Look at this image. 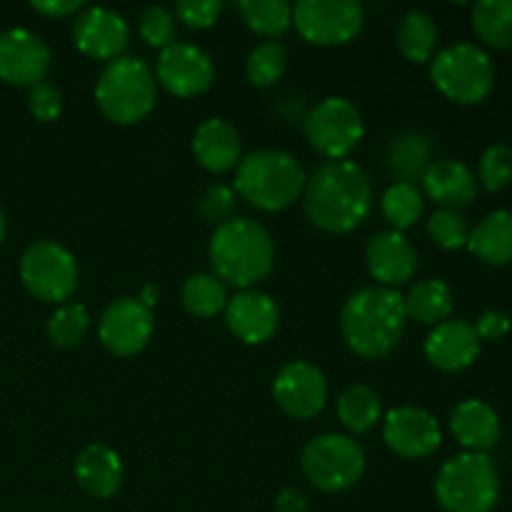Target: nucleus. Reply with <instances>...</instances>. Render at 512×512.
I'll list each match as a JSON object with an SVG mask.
<instances>
[{
    "label": "nucleus",
    "instance_id": "nucleus-1",
    "mask_svg": "<svg viewBox=\"0 0 512 512\" xmlns=\"http://www.w3.org/2000/svg\"><path fill=\"white\" fill-rule=\"evenodd\" d=\"M303 205L323 233H353L373 210V183L353 160H325L305 180Z\"/></svg>",
    "mask_w": 512,
    "mask_h": 512
},
{
    "label": "nucleus",
    "instance_id": "nucleus-2",
    "mask_svg": "<svg viewBox=\"0 0 512 512\" xmlns=\"http://www.w3.org/2000/svg\"><path fill=\"white\" fill-rule=\"evenodd\" d=\"M408 325L403 295L383 285L360 288L340 310L345 345L365 360H380L398 348Z\"/></svg>",
    "mask_w": 512,
    "mask_h": 512
},
{
    "label": "nucleus",
    "instance_id": "nucleus-3",
    "mask_svg": "<svg viewBox=\"0 0 512 512\" xmlns=\"http://www.w3.org/2000/svg\"><path fill=\"white\" fill-rule=\"evenodd\" d=\"M208 258L215 278L233 288L253 290L273 273V235L258 220L233 218L213 230Z\"/></svg>",
    "mask_w": 512,
    "mask_h": 512
},
{
    "label": "nucleus",
    "instance_id": "nucleus-4",
    "mask_svg": "<svg viewBox=\"0 0 512 512\" xmlns=\"http://www.w3.org/2000/svg\"><path fill=\"white\" fill-rule=\"evenodd\" d=\"M303 165L285 150H253L235 168V195L263 213H280L303 198Z\"/></svg>",
    "mask_w": 512,
    "mask_h": 512
},
{
    "label": "nucleus",
    "instance_id": "nucleus-5",
    "mask_svg": "<svg viewBox=\"0 0 512 512\" xmlns=\"http://www.w3.org/2000/svg\"><path fill=\"white\" fill-rule=\"evenodd\" d=\"M95 103L115 125H135L145 120L158 103L153 68L135 55H123L108 63L95 83Z\"/></svg>",
    "mask_w": 512,
    "mask_h": 512
},
{
    "label": "nucleus",
    "instance_id": "nucleus-6",
    "mask_svg": "<svg viewBox=\"0 0 512 512\" xmlns=\"http://www.w3.org/2000/svg\"><path fill=\"white\" fill-rule=\"evenodd\" d=\"M435 500L445 512H493L500 503V475L485 453L450 458L435 478Z\"/></svg>",
    "mask_w": 512,
    "mask_h": 512
},
{
    "label": "nucleus",
    "instance_id": "nucleus-7",
    "mask_svg": "<svg viewBox=\"0 0 512 512\" xmlns=\"http://www.w3.org/2000/svg\"><path fill=\"white\" fill-rule=\"evenodd\" d=\"M433 85L458 105H478L495 88V65L480 45L455 43L430 60Z\"/></svg>",
    "mask_w": 512,
    "mask_h": 512
},
{
    "label": "nucleus",
    "instance_id": "nucleus-8",
    "mask_svg": "<svg viewBox=\"0 0 512 512\" xmlns=\"http://www.w3.org/2000/svg\"><path fill=\"white\" fill-rule=\"evenodd\" d=\"M300 468L308 483L320 493H345L363 478L365 450L350 435L325 433L305 445Z\"/></svg>",
    "mask_w": 512,
    "mask_h": 512
},
{
    "label": "nucleus",
    "instance_id": "nucleus-9",
    "mask_svg": "<svg viewBox=\"0 0 512 512\" xmlns=\"http://www.w3.org/2000/svg\"><path fill=\"white\" fill-rule=\"evenodd\" d=\"M20 280L35 300L63 305L78 290V260L55 240H35L20 255Z\"/></svg>",
    "mask_w": 512,
    "mask_h": 512
},
{
    "label": "nucleus",
    "instance_id": "nucleus-10",
    "mask_svg": "<svg viewBox=\"0 0 512 512\" xmlns=\"http://www.w3.org/2000/svg\"><path fill=\"white\" fill-rule=\"evenodd\" d=\"M365 120L348 98H325L305 118V138L310 148L328 160H345L360 145Z\"/></svg>",
    "mask_w": 512,
    "mask_h": 512
},
{
    "label": "nucleus",
    "instance_id": "nucleus-11",
    "mask_svg": "<svg viewBox=\"0 0 512 512\" xmlns=\"http://www.w3.org/2000/svg\"><path fill=\"white\" fill-rule=\"evenodd\" d=\"M293 25L310 45L335 48L358 38L365 8L355 0H300L293 8Z\"/></svg>",
    "mask_w": 512,
    "mask_h": 512
},
{
    "label": "nucleus",
    "instance_id": "nucleus-12",
    "mask_svg": "<svg viewBox=\"0 0 512 512\" xmlns=\"http://www.w3.org/2000/svg\"><path fill=\"white\" fill-rule=\"evenodd\" d=\"M155 83L175 98H198L213 85L215 68L210 55L193 43H180L160 50L155 60Z\"/></svg>",
    "mask_w": 512,
    "mask_h": 512
},
{
    "label": "nucleus",
    "instance_id": "nucleus-13",
    "mask_svg": "<svg viewBox=\"0 0 512 512\" xmlns=\"http://www.w3.org/2000/svg\"><path fill=\"white\" fill-rule=\"evenodd\" d=\"M155 330L153 310L138 298H118L103 310L98 323V338L115 358H130L145 350Z\"/></svg>",
    "mask_w": 512,
    "mask_h": 512
},
{
    "label": "nucleus",
    "instance_id": "nucleus-14",
    "mask_svg": "<svg viewBox=\"0 0 512 512\" xmlns=\"http://www.w3.org/2000/svg\"><path fill=\"white\" fill-rule=\"evenodd\" d=\"M273 398L288 418L310 420L328 403V380L313 363L293 360L275 373Z\"/></svg>",
    "mask_w": 512,
    "mask_h": 512
},
{
    "label": "nucleus",
    "instance_id": "nucleus-15",
    "mask_svg": "<svg viewBox=\"0 0 512 512\" xmlns=\"http://www.w3.org/2000/svg\"><path fill=\"white\" fill-rule=\"evenodd\" d=\"M53 65L48 43L33 30L10 28L0 33V80L15 88L43 83Z\"/></svg>",
    "mask_w": 512,
    "mask_h": 512
},
{
    "label": "nucleus",
    "instance_id": "nucleus-16",
    "mask_svg": "<svg viewBox=\"0 0 512 512\" xmlns=\"http://www.w3.org/2000/svg\"><path fill=\"white\" fill-rule=\"evenodd\" d=\"M385 445L405 460H425L435 455L443 443V430L433 413L415 405H403L385 415L383 420Z\"/></svg>",
    "mask_w": 512,
    "mask_h": 512
},
{
    "label": "nucleus",
    "instance_id": "nucleus-17",
    "mask_svg": "<svg viewBox=\"0 0 512 512\" xmlns=\"http://www.w3.org/2000/svg\"><path fill=\"white\" fill-rule=\"evenodd\" d=\"M73 43L83 55L93 60L123 58L130 43V25L120 13L110 8H88L75 18Z\"/></svg>",
    "mask_w": 512,
    "mask_h": 512
},
{
    "label": "nucleus",
    "instance_id": "nucleus-18",
    "mask_svg": "<svg viewBox=\"0 0 512 512\" xmlns=\"http://www.w3.org/2000/svg\"><path fill=\"white\" fill-rule=\"evenodd\" d=\"M365 265L375 283L395 290L398 285L413 280L418 270V250L403 233L383 230V233H375L365 245Z\"/></svg>",
    "mask_w": 512,
    "mask_h": 512
},
{
    "label": "nucleus",
    "instance_id": "nucleus-19",
    "mask_svg": "<svg viewBox=\"0 0 512 512\" xmlns=\"http://www.w3.org/2000/svg\"><path fill=\"white\" fill-rule=\"evenodd\" d=\"M225 325L245 345H260L278 330L280 308L268 293L240 290L225 305Z\"/></svg>",
    "mask_w": 512,
    "mask_h": 512
},
{
    "label": "nucleus",
    "instance_id": "nucleus-20",
    "mask_svg": "<svg viewBox=\"0 0 512 512\" xmlns=\"http://www.w3.org/2000/svg\"><path fill=\"white\" fill-rule=\"evenodd\" d=\"M483 340L468 320H445L430 330L425 340V358L443 373H460L478 360Z\"/></svg>",
    "mask_w": 512,
    "mask_h": 512
},
{
    "label": "nucleus",
    "instance_id": "nucleus-21",
    "mask_svg": "<svg viewBox=\"0 0 512 512\" xmlns=\"http://www.w3.org/2000/svg\"><path fill=\"white\" fill-rule=\"evenodd\" d=\"M423 190L440 210L460 213L478 198V178L463 160H433L423 175Z\"/></svg>",
    "mask_w": 512,
    "mask_h": 512
},
{
    "label": "nucleus",
    "instance_id": "nucleus-22",
    "mask_svg": "<svg viewBox=\"0 0 512 512\" xmlns=\"http://www.w3.org/2000/svg\"><path fill=\"white\" fill-rule=\"evenodd\" d=\"M450 433L463 445L465 453L488 455V450L500 443L503 425H500V415L495 413L493 405L470 398L455 405V410L450 413Z\"/></svg>",
    "mask_w": 512,
    "mask_h": 512
},
{
    "label": "nucleus",
    "instance_id": "nucleus-23",
    "mask_svg": "<svg viewBox=\"0 0 512 512\" xmlns=\"http://www.w3.org/2000/svg\"><path fill=\"white\" fill-rule=\"evenodd\" d=\"M193 155L210 173H228L243 160V140L228 120L208 118L195 128Z\"/></svg>",
    "mask_w": 512,
    "mask_h": 512
},
{
    "label": "nucleus",
    "instance_id": "nucleus-24",
    "mask_svg": "<svg viewBox=\"0 0 512 512\" xmlns=\"http://www.w3.org/2000/svg\"><path fill=\"white\" fill-rule=\"evenodd\" d=\"M125 470L120 455L103 443L88 445L75 458V480L95 500H108L123 488Z\"/></svg>",
    "mask_w": 512,
    "mask_h": 512
},
{
    "label": "nucleus",
    "instance_id": "nucleus-25",
    "mask_svg": "<svg viewBox=\"0 0 512 512\" xmlns=\"http://www.w3.org/2000/svg\"><path fill=\"white\" fill-rule=\"evenodd\" d=\"M385 165L395 183L415 185V180H423L433 165V143L420 130H400L388 140Z\"/></svg>",
    "mask_w": 512,
    "mask_h": 512
},
{
    "label": "nucleus",
    "instance_id": "nucleus-26",
    "mask_svg": "<svg viewBox=\"0 0 512 512\" xmlns=\"http://www.w3.org/2000/svg\"><path fill=\"white\" fill-rule=\"evenodd\" d=\"M470 253L485 265L503 268L512 263V210H493L485 215L468 238Z\"/></svg>",
    "mask_w": 512,
    "mask_h": 512
},
{
    "label": "nucleus",
    "instance_id": "nucleus-27",
    "mask_svg": "<svg viewBox=\"0 0 512 512\" xmlns=\"http://www.w3.org/2000/svg\"><path fill=\"white\" fill-rule=\"evenodd\" d=\"M405 303V315L408 320H415L420 325H440L445 320H450L455 308L453 290L445 280L430 278L423 283H415L408 290V295H403Z\"/></svg>",
    "mask_w": 512,
    "mask_h": 512
},
{
    "label": "nucleus",
    "instance_id": "nucleus-28",
    "mask_svg": "<svg viewBox=\"0 0 512 512\" xmlns=\"http://www.w3.org/2000/svg\"><path fill=\"white\" fill-rule=\"evenodd\" d=\"M438 25L423 10H410L398 25L395 33V45H398L400 55L415 65L430 63L438 50Z\"/></svg>",
    "mask_w": 512,
    "mask_h": 512
},
{
    "label": "nucleus",
    "instance_id": "nucleus-29",
    "mask_svg": "<svg viewBox=\"0 0 512 512\" xmlns=\"http://www.w3.org/2000/svg\"><path fill=\"white\" fill-rule=\"evenodd\" d=\"M473 30L485 48H512V0H480L473 8Z\"/></svg>",
    "mask_w": 512,
    "mask_h": 512
},
{
    "label": "nucleus",
    "instance_id": "nucleus-30",
    "mask_svg": "<svg viewBox=\"0 0 512 512\" xmlns=\"http://www.w3.org/2000/svg\"><path fill=\"white\" fill-rule=\"evenodd\" d=\"M380 413V395L368 385H350L338 398V420L343 428L353 435H363L378 425Z\"/></svg>",
    "mask_w": 512,
    "mask_h": 512
},
{
    "label": "nucleus",
    "instance_id": "nucleus-31",
    "mask_svg": "<svg viewBox=\"0 0 512 512\" xmlns=\"http://www.w3.org/2000/svg\"><path fill=\"white\" fill-rule=\"evenodd\" d=\"M180 300H183V308L193 318L208 320L215 318L218 313H225V305H228L230 298L223 280L215 278L213 273H198L185 280Z\"/></svg>",
    "mask_w": 512,
    "mask_h": 512
},
{
    "label": "nucleus",
    "instance_id": "nucleus-32",
    "mask_svg": "<svg viewBox=\"0 0 512 512\" xmlns=\"http://www.w3.org/2000/svg\"><path fill=\"white\" fill-rule=\"evenodd\" d=\"M425 213V198L423 190L418 185L410 183H393L380 198V215L390 230L403 233V230L413 228Z\"/></svg>",
    "mask_w": 512,
    "mask_h": 512
},
{
    "label": "nucleus",
    "instance_id": "nucleus-33",
    "mask_svg": "<svg viewBox=\"0 0 512 512\" xmlns=\"http://www.w3.org/2000/svg\"><path fill=\"white\" fill-rule=\"evenodd\" d=\"M238 13L253 33L268 40H278L293 25V5L285 0H243Z\"/></svg>",
    "mask_w": 512,
    "mask_h": 512
},
{
    "label": "nucleus",
    "instance_id": "nucleus-34",
    "mask_svg": "<svg viewBox=\"0 0 512 512\" xmlns=\"http://www.w3.org/2000/svg\"><path fill=\"white\" fill-rule=\"evenodd\" d=\"M288 70V50L280 40H263L250 50L245 60V73L255 88H270L278 83Z\"/></svg>",
    "mask_w": 512,
    "mask_h": 512
},
{
    "label": "nucleus",
    "instance_id": "nucleus-35",
    "mask_svg": "<svg viewBox=\"0 0 512 512\" xmlns=\"http://www.w3.org/2000/svg\"><path fill=\"white\" fill-rule=\"evenodd\" d=\"M90 330V315L85 305L63 303L48 320V338L55 348H78Z\"/></svg>",
    "mask_w": 512,
    "mask_h": 512
},
{
    "label": "nucleus",
    "instance_id": "nucleus-36",
    "mask_svg": "<svg viewBox=\"0 0 512 512\" xmlns=\"http://www.w3.org/2000/svg\"><path fill=\"white\" fill-rule=\"evenodd\" d=\"M478 183L488 193H500L512 183V148L495 143L483 150L478 160Z\"/></svg>",
    "mask_w": 512,
    "mask_h": 512
},
{
    "label": "nucleus",
    "instance_id": "nucleus-37",
    "mask_svg": "<svg viewBox=\"0 0 512 512\" xmlns=\"http://www.w3.org/2000/svg\"><path fill=\"white\" fill-rule=\"evenodd\" d=\"M138 35L145 40L150 48H168L175 43L178 35V20H175L173 10L165 5H148L138 18Z\"/></svg>",
    "mask_w": 512,
    "mask_h": 512
},
{
    "label": "nucleus",
    "instance_id": "nucleus-38",
    "mask_svg": "<svg viewBox=\"0 0 512 512\" xmlns=\"http://www.w3.org/2000/svg\"><path fill=\"white\" fill-rule=\"evenodd\" d=\"M428 235L438 248L443 250H460L468 248L470 238V225L455 210H435L428 218Z\"/></svg>",
    "mask_w": 512,
    "mask_h": 512
},
{
    "label": "nucleus",
    "instance_id": "nucleus-39",
    "mask_svg": "<svg viewBox=\"0 0 512 512\" xmlns=\"http://www.w3.org/2000/svg\"><path fill=\"white\" fill-rule=\"evenodd\" d=\"M198 213L205 223H213L215 228L228 220L235 218V208H238V195L228 185H210L203 190V195L198 198Z\"/></svg>",
    "mask_w": 512,
    "mask_h": 512
},
{
    "label": "nucleus",
    "instance_id": "nucleus-40",
    "mask_svg": "<svg viewBox=\"0 0 512 512\" xmlns=\"http://www.w3.org/2000/svg\"><path fill=\"white\" fill-rule=\"evenodd\" d=\"M220 13H223L220 0H178L173 10L175 20H180L190 30L210 28L218 23Z\"/></svg>",
    "mask_w": 512,
    "mask_h": 512
},
{
    "label": "nucleus",
    "instance_id": "nucleus-41",
    "mask_svg": "<svg viewBox=\"0 0 512 512\" xmlns=\"http://www.w3.org/2000/svg\"><path fill=\"white\" fill-rule=\"evenodd\" d=\"M28 110L40 123H53L63 113V95L55 85L43 80V83L28 88Z\"/></svg>",
    "mask_w": 512,
    "mask_h": 512
},
{
    "label": "nucleus",
    "instance_id": "nucleus-42",
    "mask_svg": "<svg viewBox=\"0 0 512 512\" xmlns=\"http://www.w3.org/2000/svg\"><path fill=\"white\" fill-rule=\"evenodd\" d=\"M475 333L480 340H500L510 333V318L503 310H485L480 318L475 320Z\"/></svg>",
    "mask_w": 512,
    "mask_h": 512
},
{
    "label": "nucleus",
    "instance_id": "nucleus-43",
    "mask_svg": "<svg viewBox=\"0 0 512 512\" xmlns=\"http://www.w3.org/2000/svg\"><path fill=\"white\" fill-rule=\"evenodd\" d=\"M30 8L35 13L45 15V18H68V15H75L83 10V0H33Z\"/></svg>",
    "mask_w": 512,
    "mask_h": 512
},
{
    "label": "nucleus",
    "instance_id": "nucleus-44",
    "mask_svg": "<svg viewBox=\"0 0 512 512\" xmlns=\"http://www.w3.org/2000/svg\"><path fill=\"white\" fill-rule=\"evenodd\" d=\"M275 512H310V500L303 490L285 488L275 498Z\"/></svg>",
    "mask_w": 512,
    "mask_h": 512
},
{
    "label": "nucleus",
    "instance_id": "nucleus-45",
    "mask_svg": "<svg viewBox=\"0 0 512 512\" xmlns=\"http://www.w3.org/2000/svg\"><path fill=\"white\" fill-rule=\"evenodd\" d=\"M158 295H160L158 288H155L153 283H148V285H145V288H143V293L138 295V300H140V303H143V305H148L150 310H153V305L158 303Z\"/></svg>",
    "mask_w": 512,
    "mask_h": 512
},
{
    "label": "nucleus",
    "instance_id": "nucleus-46",
    "mask_svg": "<svg viewBox=\"0 0 512 512\" xmlns=\"http://www.w3.org/2000/svg\"><path fill=\"white\" fill-rule=\"evenodd\" d=\"M5 230H8V225H5V213H3V208H0V245H3V240H5Z\"/></svg>",
    "mask_w": 512,
    "mask_h": 512
}]
</instances>
